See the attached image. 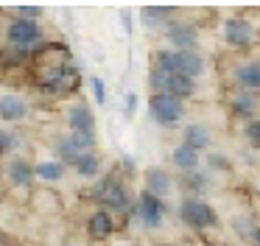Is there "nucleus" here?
Segmentation results:
<instances>
[{"instance_id": "obj_1", "label": "nucleus", "mask_w": 260, "mask_h": 246, "mask_svg": "<svg viewBox=\"0 0 260 246\" xmlns=\"http://www.w3.org/2000/svg\"><path fill=\"white\" fill-rule=\"evenodd\" d=\"M92 199H98L109 212H135L129 188H126V182H120L118 176H104L101 182L92 188Z\"/></svg>"}, {"instance_id": "obj_2", "label": "nucleus", "mask_w": 260, "mask_h": 246, "mask_svg": "<svg viewBox=\"0 0 260 246\" xmlns=\"http://www.w3.org/2000/svg\"><path fill=\"white\" fill-rule=\"evenodd\" d=\"M148 112L159 126H176V123L185 120V101H179L176 95H154L148 101Z\"/></svg>"}, {"instance_id": "obj_3", "label": "nucleus", "mask_w": 260, "mask_h": 246, "mask_svg": "<svg viewBox=\"0 0 260 246\" xmlns=\"http://www.w3.org/2000/svg\"><path fill=\"white\" fill-rule=\"evenodd\" d=\"M165 212H168L165 199H157V196H151L148 190H143V193L137 196L135 216H137V221H140L146 229H159V227H162V224H165Z\"/></svg>"}, {"instance_id": "obj_4", "label": "nucleus", "mask_w": 260, "mask_h": 246, "mask_svg": "<svg viewBox=\"0 0 260 246\" xmlns=\"http://www.w3.org/2000/svg\"><path fill=\"white\" fill-rule=\"evenodd\" d=\"M179 218L190 229H210V227H215V224H218L215 210L207 204V201L196 199V196H190V199H185L179 204Z\"/></svg>"}, {"instance_id": "obj_5", "label": "nucleus", "mask_w": 260, "mask_h": 246, "mask_svg": "<svg viewBox=\"0 0 260 246\" xmlns=\"http://www.w3.org/2000/svg\"><path fill=\"white\" fill-rule=\"evenodd\" d=\"M6 39L17 48H34L42 42V28L37 20H23V17H14L6 28Z\"/></svg>"}, {"instance_id": "obj_6", "label": "nucleus", "mask_w": 260, "mask_h": 246, "mask_svg": "<svg viewBox=\"0 0 260 246\" xmlns=\"http://www.w3.org/2000/svg\"><path fill=\"white\" fill-rule=\"evenodd\" d=\"M224 39L232 48H249L257 39V31H254V25L246 17H230L224 22Z\"/></svg>"}, {"instance_id": "obj_7", "label": "nucleus", "mask_w": 260, "mask_h": 246, "mask_svg": "<svg viewBox=\"0 0 260 246\" xmlns=\"http://www.w3.org/2000/svg\"><path fill=\"white\" fill-rule=\"evenodd\" d=\"M165 39L174 45V50H196L199 45V28L190 22H171L165 28Z\"/></svg>"}, {"instance_id": "obj_8", "label": "nucleus", "mask_w": 260, "mask_h": 246, "mask_svg": "<svg viewBox=\"0 0 260 246\" xmlns=\"http://www.w3.org/2000/svg\"><path fill=\"white\" fill-rule=\"evenodd\" d=\"M232 81L243 93H260V59H246L232 67Z\"/></svg>"}, {"instance_id": "obj_9", "label": "nucleus", "mask_w": 260, "mask_h": 246, "mask_svg": "<svg viewBox=\"0 0 260 246\" xmlns=\"http://www.w3.org/2000/svg\"><path fill=\"white\" fill-rule=\"evenodd\" d=\"M68 126L73 134H95V115L87 104H73L68 109Z\"/></svg>"}, {"instance_id": "obj_10", "label": "nucleus", "mask_w": 260, "mask_h": 246, "mask_svg": "<svg viewBox=\"0 0 260 246\" xmlns=\"http://www.w3.org/2000/svg\"><path fill=\"white\" fill-rule=\"evenodd\" d=\"M28 117V101L23 95L6 93L0 95V120L3 123H20Z\"/></svg>"}, {"instance_id": "obj_11", "label": "nucleus", "mask_w": 260, "mask_h": 246, "mask_svg": "<svg viewBox=\"0 0 260 246\" xmlns=\"http://www.w3.org/2000/svg\"><path fill=\"white\" fill-rule=\"evenodd\" d=\"M171 162H174V168L179 173H185V176H193V173L202 171V154L193 151L190 145H185V143H179L171 151Z\"/></svg>"}, {"instance_id": "obj_12", "label": "nucleus", "mask_w": 260, "mask_h": 246, "mask_svg": "<svg viewBox=\"0 0 260 246\" xmlns=\"http://www.w3.org/2000/svg\"><path fill=\"white\" fill-rule=\"evenodd\" d=\"M6 179H9L12 188H31V182L37 179V171H34V165H31L28 160L14 157V160H9V165H6Z\"/></svg>"}, {"instance_id": "obj_13", "label": "nucleus", "mask_w": 260, "mask_h": 246, "mask_svg": "<svg viewBox=\"0 0 260 246\" xmlns=\"http://www.w3.org/2000/svg\"><path fill=\"white\" fill-rule=\"evenodd\" d=\"M87 232H90V238H95V240L109 238V235L115 232V218H112V212H109L107 207H98V210L92 212L90 218H87Z\"/></svg>"}, {"instance_id": "obj_14", "label": "nucleus", "mask_w": 260, "mask_h": 246, "mask_svg": "<svg viewBox=\"0 0 260 246\" xmlns=\"http://www.w3.org/2000/svg\"><path fill=\"white\" fill-rule=\"evenodd\" d=\"M146 190L157 199H168L171 190H174V179L165 168H148L146 171Z\"/></svg>"}, {"instance_id": "obj_15", "label": "nucleus", "mask_w": 260, "mask_h": 246, "mask_svg": "<svg viewBox=\"0 0 260 246\" xmlns=\"http://www.w3.org/2000/svg\"><path fill=\"white\" fill-rule=\"evenodd\" d=\"M204 59L202 53H196V50H176V76H187L196 81L199 76L204 73Z\"/></svg>"}, {"instance_id": "obj_16", "label": "nucleus", "mask_w": 260, "mask_h": 246, "mask_svg": "<svg viewBox=\"0 0 260 246\" xmlns=\"http://www.w3.org/2000/svg\"><path fill=\"white\" fill-rule=\"evenodd\" d=\"M182 143L202 154V151H207L210 145H213V134H210V129L204 126V123H187V126L182 129Z\"/></svg>"}, {"instance_id": "obj_17", "label": "nucleus", "mask_w": 260, "mask_h": 246, "mask_svg": "<svg viewBox=\"0 0 260 246\" xmlns=\"http://www.w3.org/2000/svg\"><path fill=\"white\" fill-rule=\"evenodd\" d=\"M257 106H260V98L254 93H235L230 98V109H232V115H238V117H246V120H254V112H257Z\"/></svg>"}, {"instance_id": "obj_18", "label": "nucleus", "mask_w": 260, "mask_h": 246, "mask_svg": "<svg viewBox=\"0 0 260 246\" xmlns=\"http://www.w3.org/2000/svg\"><path fill=\"white\" fill-rule=\"evenodd\" d=\"M34 171H37V179H42V182H59L64 176V162L62 160H42L34 165Z\"/></svg>"}, {"instance_id": "obj_19", "label": "nucleus", "mask_w": 260, "mask_h": 246, "mask_svg": "<svg viewBox=\"0 0 260 246\" xmlns=\"http://www.w3.org/2000/svg\"><path fill=\"white\" fill-rule=\"evenodd\" d=\"M101 157L95 154V151H90V154H84L81 157L79 162H76V173H79V176H84V179H95V176H101Z\"/></svg>"}, {"instance_id": "obj_20", "label": "nucleus", "mask_w": 260, "mask_h": 246, "mask_svg": "<svg viewBox=\"0 0 260 246\" xmlns=\"http://www.w3.org/2000/svg\"><path fill=\"white\" fill-rule=\"evenodd\" d=\"M56 154H59V160H62L64 165H76V162L84 157V154H81V148L73 143V137H70V134H68V137H59L56 140Z\"/></svg>"}, {"instance_id": "obj_21", "label": "nucleus", "mask_w": 260, "mask_h": 246, "mask_svg": "<svg viewBox=\"0 0 260 246\" xmlns=\"http://www.w3.org/2000/svg\"><path fill=\"white\" fill-rule=\"evenodd\" d=\"M171 11L174 9H168V6H143L140 20H143L146 28H159V25H165V20H168Z\"/></svg>"}, {"instance_id": "obj_22", "label": "nucleus", "mask_w": 260, "mask_h": 246, "mask_svg": "<svg viewBox=\"0 0 260 246\" xmlns=\"http://www.w3.org/2000/svg\"><path fill=\"white\" fill-rule=\"evenodd\" d=\"M168 95H176L179 101H187L190 95H196V81L187 76H171V87Z\"/></svg>"}, {"instance_id": "obj_23", "label": "nucleus", "mask_w": 260, "mask_h": 246, "mask_svg": "<svg viewBox=\"0 0 260 246\" xmlns=\"http://www.w3.org/2000/svg\"><path fill=\"white\" fill-rule=\"evenodd\" d=\"M148 87H151L154 95H165L168 87H171V76L165 70H159V67H154L151 76H148Z\"/></svg>"}, {"instance_id": "obj_24", "label": "nucleus", "mask_w": 260, "mask_h": 246, "mask_svg": "<svg viewBox=\"0 0 260 246\" xmlns=\"http://www.w3.org/2000/svg\"><path fill=\"white\" fill-rule=\"evenodd\" d=\"M232 229H235L241 238H254V218L252 216H238L235 221H232Z\"/></svg>"}, {"instance_id": "obj_25", "label": "nucleus", "mask_w": 260, "mask_h": 246, "mask_svg": "<svg viewBox=\"0 0 260 246\" xmlns=\"http://www.w3.org/2000/svg\"><path fill=\"white\" fill-rule=\"evenodd\" d=\"M17 143H20V137H17L14 132H9V129H0V157L12 154V151L17 148Z\"/></svg>"}, {"instance_id": "obj_26", "label": "nucleus", "mask_w": 260, "mask_h": 246, "mask_svg": "<svg viewBox=\"0 0 260 246\" xmlns=\"http://www.w3.org/2000/svg\"><path fill=\"white\" fill-rule=\"evenodd\" d=\"M243 137H246V143L252 145V148L260 151V120H257V117L243 126Z\"/></svg>"}, {"instance_id": "obj_27", "label": "nucleus", "mask_w": 260, "mask_h": 246, "mask_svg": "<svg viewBox=\"0 0 260 246\" xmlns=\"http://www.w3.org/2000/svg\"><path fill=\"white\" fill-rule=\"evenodd\" d=\"M207 168H213V171H230L232 162L226 154H218V151H210L207 154Z\"/></svg>"}, {"instance_id": "obj_28", "label": "nucleus", "mask_w": 260, "mask_h": 246, "mask_svg": "<svg viewBox=\"0 0 260 246\" xmlns=\"http://www.w3.org/2000/svg\"><path fill=\"white\" fill-rule=\"evenodd\" d=\"M90 87H92V98L98 101V106L107 104V84H104L101 76H92L90 78Z\"/></svg>"}, {"instance_id": "obj_29", "label": "nucleus", "mask_w": 260, "mask_h": 246, "mask_svg": "<svg viewBox=\"0 0 260 246\" xmlns=\"http://www.w3.org/2000/svg\"><path fill=\"white\" fill-rule=\"evenodd\" d=\"M187 182H190V188L196 190V193H204V188L210 184V176L204 171H199V173H193V176H187Z\"/></svg>"}, {"instance_id": "obj_30", "label": "nucleus", "mask_w": 260, "mask_h": 246, "mask_svg": "<svg viewBox=\"0 0 260 246\" xmlns=\"http://www.w3.org/2000/svg\"><path fill=\"white\" fill-rule=\"evenodd\" d=\"M17 17H23V20H40L42 6H17Z\"/></svg>"}, {"instance_id": "obj_31", "label": "nucleus", "mask_w": 260, "mask_h": 246, "mask_svg": "<svg viewBox=\"0 0 260 246\" xmlns=\"http://www.w3.org/2000/svg\"><path fill=\"white\" fill-rule=\"evenodd\" d=\"M137 101H140V98H137V93H129V95L123 98V115H126V117H132V115L137 112Z\"/></svg>"}, {"instance_id": "obj_32", "label": "nucleus", "mask_w": 260, "mask_h": 246, "mask_svg": "<svg viewBox=\"0 0 260 246\" xmlns=\"http://www.w3.org/2000/svg\"><path fill=\"white\" fill-rule=\"evenodd\" d=\"M120 22H123L126 34H132V14H129V11H120Z\"/></svg>"}, {"instance_id": "obj_33", "label": "nucleus", "mask_w": 260, "mask_h": 246, "mask_svg": "<svg viewBox=\"0 0 260 246\" xmlns=\"http://www.w3.org/2000/svg\"><path fill=\"white\" fill-rule=\"evenodd\" d=\"M123 165H126V171H135V160H132V157H123Z\"/></svg>"}, {"instance_id": "obj_34", "label": "nucleus", "mask_w": 260, "mask_h": 246, "mask_svg": "<svg viewBox=\"0 0 260 246\" xmlns=\"http://www.w3.org/2000/svg\"><path fill=\"white\" fill-rule=\"evenodd\" d=\"M252 243H254V246H260V227L254 229V238H252Z\"/></svg>"}, {"instance_id": "obj_35", "label": "nucleus", "mask_w": 260, "mask_h": 246, "mask_svg": "<svg viewBox=\"0 0 260 246\" xmlns=\"http://www.w3.org/2000/svg\"><path fill=\"white\" fill-rule=\"evenodd\" d=\"M0 246H3V235H0Z\"/></svg>"}, {"instance_id": "obj_36", "label": "nucleus", "mask_w": 260, "mask_h": 246, "mask_svg": "<svg viewBox=\"0 0 260 246\" xmlns=\"http://www.w3.org/2000/svg\"><path fill=\"white\" fill-rule=\"evenodd\" d=\"M159 246H171V243H159Z\"/></svg>"}, {"instance_id": "obj_37", "label": "nucleus", "mask_w": 260, "mask_h": 246, "mask_svg": "<svg viewBox=\"0 0 260 246\" xmlns=\"http://www.w3.org/2000/svg\"><path fill=\"white\" fill-rule=\"evenodd\" d=\"M257 190H260V188H257Z\"/></svg>"}]
</instances>
